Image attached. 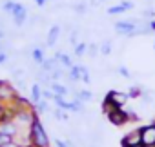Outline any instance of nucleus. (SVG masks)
<instances>
[{
    "label": "nucleus",
    "mask_w": 155,
    "mask_h": 147,
    "mask_svg": "<svg viewBox=\"0 0 155 147\" xmlns=\"http://www.w3.org/2000/svg\"><path fill=\"white\" fill-rule=\"evenodd\" d=\"M29 138L35 147H49V136H48L42 122L38 120V116L33 120V124L29 127Z\"/></svg>",
    "instance_id": "1"
},
{
    "label": "nucleus",
    "mask_w": 155,
    "mask_h": 147,
    "mask_svg": "<svg viewBox=\"0 0 155 147\" xmlns=\"http://www.w3.org/2000/svg\"><path fill=\"white\" fill-rule=\"evenodd\" d=\"M18 96V93L15 91V87L6 82V80H0V102H2L4 105H9L15 102V98Z\"/></svg>",
    "instance_id": "2"
},
{
    "label": "nucleus",
    "mask_w": 155,
    "mask_h": 147,
    "mask_svg": "<svg viewBox=\"0 0 155 147\" xmlns=\"http://www.w3.org/2000/svg\"><path fill=\"white\" fill-rule=\"evenodd\" d=\"M11 17H13L15 26H17V27H22V26L28 22V17H29V15H28V8L17 2V6H15V9H13Z\"/></svg>",
    "instance_id": "3"
},
{
    "label": "nucleus",
    "mask_w": 155,
    "mask_h": 147,
    "mask_svg": "<svg viewBox=\"0 0 155 147\" xmlns=\"http://www.w3.org/2000/svg\"><path fill=\"white\" fill-rule=\"evenodd\" d=\"M140 136L144 147H155V124L140 127Z\"/></svg>",
    "instance_id": "4"
},
{
    "label": "nucleus",
    "mask_w": 155,
    "mask_h": 147,
    "mask_svg": "<svg viewBox=\"0 0 155 147\" xmlns=\"http://www.w3.org/2000/svg\"><path fill=\"white\" fill-rule=\"evenodd\" d=\"M140 145H142L140 129H133L122 138V147H140Z\"/></svg>",
    "instance_id": "5"
},
{
    "label": "nucleus",
    "mask_w": 155,
    "mask_h": 147,
    "mask_svg": "<svg viewBox=\"0 0 155 147\" xmlns=\"http://www.w3.org/2000/svg\"><path fill=\"white\" fill-rule=\"evenodd\" d=\"M108 120L113 125H124L126 122H130V116H128V111H124L122 107H119V109H115V111H111L108 114Z\"/></svg>",
    "instance_id": "6"
},
{
    "label": "nucleus",
    "mask_w": 155,
    "mask_h": 147,
    "mask_svg": "<svg viewBox=\"0 0 155 147\" xmlns=\"http://www.w3.org/2000/svg\"><path fill=\"white\" fill-rule=\"evenodd\" d=\"M106 98H108L111 104H115L117 107H124V104L130 100V95H128V93H120V91H110Z\"/></svg>",
    "instance_id": "7"
},
{
    "label": "nucleus",
    "mask_w": 155,
    "mask_h": 147,
    "mask_svg": "<svg viewBox=\"0 0 155 147\" xmlns=\"http://www.w3.org/2000/svg\"><path fill=\"white\" fill-rule=\"evenodd\" d=\"M60 26L58 24H55V26H51V29L48 31V40H46V45H49V47H53L55 44H57V40H58V35H60Z\"/></svg>",
    "instance_id": "8"
},
{
    "label": "nucleus",
    "mask_w": 155,
    "mask_h": 147,
    "mask_svg": "<svg viewBox=\"0 0 155 147\" xmlns=\"http://www.w3.org/2000/svg\"><path fill=\"white\" fill-rule=\"evenodd\" d=\"M31 60L40 65V64L46 60V58H44V49H42V47H33V49H31Z\"/></svg>",
    "instance_id": "9"
},
{
    "label": "nucleus",
    "mask_w": 155,
    "mask_h": 147,
    "mask_svg": "<svg viewBox=\"0 0 155 147\" xmlns=\"http://www.w3.org/2000/svg\"><path fill=\"white\" fill-rule=\"evenodd\" d=\"M40 100H42V87H40V84L37 82V84L31 86V102L37 104V102H40Z\"/></svg>",
    "instance_id": "10"
},
{
    "label": "nucleus",
    "mask_w": 155,
    "mask_h": 147,
    "mask_svg": "<svg viewBox=\"0 0 155 147\" xmlns=\"http://www.w3.org/2000/svg\"><path fill=\"white\" fill-rule=\"evenodd\" d=\"M51 91L55 93V95H60V96H66L68 93H69V89L66 87V86H62V84H58V82H51Z\"/></svg>",
    "instance_id": "11"
},
{
    "label": "nucleus",
    "mask_w": 155,
    "mask_h": 147,
    "mask_svg": "<svg viewBox=\"0 0 155 147\" xmlns=\"http://www.w3.org/2000/svg\"><path fill=\"white\" fill-rule=\"evenodd\" d=\"M57 58H58V62H60V65L62 67H66V69H71V65H73V62H71V58L68 56V55H64V53H60V51H57V55H55Z\"/></svg>",
    "instance_id": "12"
},
{
    "label": "nucleus",
    "mask_w": 155,
    "mask_h": 147,
    "mask_svg": "<svg viewBox=\"0 0 155 147\" xmlns=\"http://www.w3.org/2000/svg\"><path fill=\"white\" fill-rule=\"evenodd\" d=\"M68 77H69V80L71 82H79L81 80V65H71V69H69V73H68Z\"/></svg>",
    "instance_id": "13"
},
{
    "label": "nucleus",
    "mask_w": 155,
    "mask_h": 147,
    "mask_svg": "<svg viewBox=\"0 0 155 147\" xmlns=\"http://www.w3.org/2000/svg\"><path fill=\"white\" fill-rule=\"evenodd\" d=\"M73 11L77 15H86L88 13V4L86 2H77V4H73Z\"/></svg>",
    "instance_id": "14"
},
{
    "label": "nucleus",
    "mask_w": 155,
    "mask_h": 147,
    "mask_svg": "<svg viewBox=\"0 0 155 147\" xmlns=\"http://www.w3.org/2000/svg\"><path fill=\"white\" fill-rule=\"evenodd\" d=\"M15 6H17L15 0H4V2H2V11L8 13V15H11L13 9H15Z\"/></svg>",
    "instance_id": "15"
},
{
    "label": "nucleus",
    "mask_w": 155,
    "mask_h": 147,
    "mask_svg": "<svg viewBox=\"0 0 155 147\" xmlns=\"http://www.w3.org/2000/svg\"><path fill=\"white\" fill-rule=\"evenodd\" d=\"M99 47H101V55H102V56H110V53H111V49H113V45H111L110 40H104Z\"/></svg>",
    "instance_id": "16"
},
{
    "label": "nucleus",
    "mask_w": 155,
    "mask_h": 147,
    "mask_svg": "<svg viewBox=\"0 0 155 147\" xmlns=\"http://www.w3.org/2000/svg\"><path fill=\"white\" fill-rule=\"evenodd\" d=\"M88 53V44L86 42H79L75 45V56H82Z\"/></svg>",
    "instance_id": "17"
},
{
    "label": "nucleus",
    "mask_w": 155,
    "mask_h": 147,
    "mask_svg": "<svg viewBox=\"0 0 155 147\" xmlns=\"http://www.w3.org/2000/svg\"><path fill=\"white\" fill-rule=\"evenodd\" d=\"M35 111H37V114H42V113H46L48 111V100H40V102H37L35 104Z\"/></svg>",
    "instance_id": "18"
},
{
    "label": "nucleus",
    "mask_w": 155,
    "mask_h": 147,
    "mask_svg": "<svg viewBox=\"0 0 155 147\" xmlns=\"http://www.w3.org/2000/svg\"><path fill=\"white\" fill-rule=\"evenodd\" d=\"M120 13H126V8L122 4H117V6H111L108 9V15H120Z\"/></svg>",
    "instance_id": "19"
},
{
    "label": "nucleus",
    "mask_w": 155,
    "mask_h": 147,
    "mask_svg": "<svg viewBox=\"0 0 155 147\" xmlns=\"http://www.w3.org/2000/svg\"><path fill=\"white\" fill-rule=\"evenodd\" d=\"M75 98H81L82 102H90V100L93 98V95H91V93H90L88 89H82V91H79V95H77Z\"/></svg>",
    "instance_id": "20"
},
{
    "label": "nucleus",
    "mask_w": 155,
    "mask_h": 147,
    "mask_svg": "<svg viewBox=\"0 0 155 147\" xmlns=\"http://www.w3.org/2000/svg\"><path fill=\"white\" fill-rule=\"evenodd\" d=\"M81 80H82L84 84H90V82H91L90 73H88V67H86V65H81Z\"/></svg>",
    "instance_id": "21"
},
{
    "label": "nucleus",
    "mask_w": 155,
    "mask_h": 147,
    "mask_svg": "<svg viewBox=\"0 0 155 147\" xmlns=\"http://www.w3.org/2000/svg\"><path fill=\"white\" fill-rule=\"evenodd\" d=\"M140 17H142V18H148V20H153V18H155V9H153V8H146V9H142Z\"/></svg>",
    "instance_id": "22"
},
{
    "label": "nucleus",
    "mask_w": 155,
    "mask_h": 147,
    "mask_svg": "<svg viewBox=\"0 0 155 147\" xmlns=\"http://www.w3.org/2000/svg\"><path fill=\"white\" fill-rule=\"evenodd\" d=\"M49 75H51V80H53V82H58V80H60V78H62V77L66 75V73H64V71H62V69L58 67V69H55V71H51V73H49Z\"/></svg>",
    "instance_id": "23"
},
{
    "label": "nucleus",
    "mask_w": 155,
    "mask_h": 147,
    "mask_svg": "<svg viewBox=\"0 0 155 147\" xmlns=\"http://www.w3.org/2000/svg\"><path fill=\"white\" fill-rule=\"evenodd\" d=\"M97 53H101V47H99L97 44H88V55H90L91 58H95Z\"/></svg>",
    "instance_id": "24"
},
{
    "label": "nucleus",
    "mask_w": 155,
    "mask_h": 147,
    "mask_svg": "<svg viewBox=\"0 0 155 147\" xmlns=\"http://www.w3.org/2000/svg\"><path fill=\"white\" fill-rule=\"evenodd\" d=\"M55 118H57V120H62V122H66V120H68V114H66V111H64V109L57 107V109H55Z\"/></svg>",
    "instance_id": "25"
},
{
    "label": "nucleus",
    "mask_w": 155,
    "mask_h": 147,
    "mask_svg": "<svg viewBox=\"0 0 155 147\" xmlns=\"http://www.w3.org/2000/svg\"><path fill=\"white\" fill-rule=\"evenodd\" d=\"M69 42L73 44V47L79 44V29H71V35H69Z\"/></svg>",
    "instance_id": "26"
},
{
    "label": "nucleus",
    "mask_w": 155,
    "mask_h": 147,
    "mask_svg": "<svg viewBox=\"0 0 155 147\" xmlns=\"http://www.w3.org/2000/svg\"><path fill=\"white\" fill-rule=\"evenodd\" d=\"M128 95H130V98H139V96H142V89L135 86V87H131V89H130V93H128Z\"/></svg>",
    "instance_id": "27"
},
{
    "label": "nucleus",
    "mask_w": 155,
    "mask_h": 147,
    "mask_svg": "<svg viewBox=\"0 0 155 147\" xmlns=\"http://www.w3.org/2000/svg\"><path fill=\"white\" fill-rule=\"evenodd\" d=\"M42 98L44 100H53L55 98V93L51 89H42Z\"/></svg>",
    "instance_id": "28"
},
{
    "label": "nucleus",
    "mask_w": 155,
    "mask_h": 147,
    "mask_svg": "<svg viewBox=\"0 0 155 147\" xmlns=\"http://www.w3.org/2000/svg\"><path fill=\"white\" fill-rule=\"evenodd\" d=\"M117 71H119V75H120V77H124V78H130V77H131V75H130V71H128L124 65H120Z\"/></svg>",
    "instance_id": "29"
},
{
    "label": "nucleus",
    "mask_w": 155,
    "mask_h": 147,
    "mask_svg": "<svg viewBox=\"0 0 155 147\" xmlns=\"http://www.w3.org/2000/svg\"><path fill=\"white\" fill-rule=\"evenodd\" d=\"M55 145H57V147H73L69 142H64V140H60V138L55 140Z\"/></svg>",
    "instance_id": "30"
},
{
    "label": "nucleus",
    "mask_w": 155,
    "mask_h": 147,
    "mask_svg": "<svg viewBox=\"0 0 155 147\" xmlns=\"http://www.w3.org/2000/svg\"><path fill=\"white\" fill-rule=\"evenodd\" d=\"M124 8H126V11H130V9H133V2H131V0H122V2H120Z\"/></svg>",
    "instance_id": "31"
},
{
    "label": "nucleus",
    "mask_w": 155,
    "mask_h": 147,
    "mask_svg": "<svg viewBox=\"0 0 155 147\" xmlns=\"http://www.w3.org/2000/svg\"><path fill=\"white\" fill-rule=\"evenodd\" d=\"M8 58H9V55H8V53H0V64L8 62Z\"/></svg>",
    "instance_id": "32"
},
{
    "label": "nucleus",
    "mask_w": 155,
    "mask_h": 147,
    "mask_svg": "<svg viewBox=\"0 0 155 147\" xmlns=\"http://www.w3.org/2000/svg\"><path fill=\"white\" fill-rule=\"evenodd\" d=\"M2 147H20V145H18V143H17V142L13 140V142H9V143H6V145H2Z\"/></svg>",
    "instance_id": "33"
},
{
    "label": "nucleus",
    "mask_w": 155,
    "mask_h": 147,
    "mask_svg": "<svg viewBox=\"0 0 155 147\" xmlns=\"http://www.w3.org/2000/svg\"><path fill=\"white\" fill-rule=\"evenodd\" d=\"M4 113H6V105H4L2 102H0V118L4 116Z\"/></svg>",
    "instance_id": "34"
},
{
    "label": "nucleus",
    "mask_w": 155,
    "mask_h": 147,
    "mask_svg": "<svg viewBox=\"0 0 155 147\" xmlns=\"http://www.w3.org/2000/svg\"><path fill=\"white\" fill-rule=\"evenodd\" d=\"M35 4L42 8V6H46V4H48V0H35Z\"/></svg>",
    "instance_id": "35"
},
{
    "label": "nucleus",
    "mask_w": 155,
    "mask_h": 147,
    "mask_svg": "<svg viewBox=\"0 0 155 147\" xmlns=\"http://www.w3.org/2000/svg\"><path fill=\"white\" fill-rule=\"evenodd\" d=\"M0 40H6V31L0 29Z\"/></svg>",
    "instance_id": "36"
},
{
    "label": "nucleus",
    "mask_w": 155,
    "mask_h": 147,
    "mask_svg": "<svg viewBox=\"0 0 155 147\" xmlns=\"http://www.w3.org/2000/svg\"><path fill=\"white\" fill-rule=\"evenodd\" d=\"M150 27H151V31H155V20H150Z\"/></svg>",
    "instance_id": "37"
},
{
    "label": "nucleus",
    "mask_w": 155,
    "mask_h": 147,
    "mask_svg": "<svg viewBox=\"0 0 155 147\" xmlns=\"http://www.w3.org/2000/svg\"><path fill=\"white\" fill-rule=\"evenodd\" d=\"M26 147H35V145H33V143H29V145H26Z\"/></svg>",
    "instance_id": "38"
},
{
    "label": "nucleus",
    "mask_w": 155,
    "mask_h": 147,
    "mask_svg": "<svg viewBox=\"0 0 155 147\" xmlns=\"http://www.w3.org/2000/svg\"><path fill=\"white\" fill-rule=\"evenodd\" d=\"M99 2H106V0H99Z\"/></svg>",
    "instance_id": "39"
},
{
    "label": "nucleus",
    "mask_w": 155,
    "mask_h": 147,
    "mask_svg": "<svg viewBox=\"0 0 155 147\" xmlns=\"http://www.w3.org/2000/svg\"><path fill=\"white\" fill-rule=\"evenodd\" d=\"M140 147H144V145H140Z\"/></svg>",
    "instance_id": "40"
},
{
    "label": "nucleus",
    "mask_w": 155,
    "mask_h": 147,
    "mask_svg": "<svg viewBox=\"0 0 155 147\" xmlns=\"http://www.w3.org/2000/svg\"><path fill=\"white\" fill-rule=\"evenodd\" d=\"M2 2H4V0H2Z\"/></svg>",
    "instance_id": "41"
}]
</instances>
